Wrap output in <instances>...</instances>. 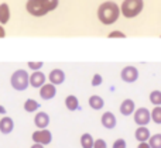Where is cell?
I'll list each match as a JSON object with an SVG mask.
<instances>
[{"mask_svg":"<svg viewBox=\"0 0 161 148\" xmlns=\"http://www.w3.org/2000/svg\"><path fill=\"white\" fill-rule=\"evenodd\" d=\"M134 110H136V104H134V102L131 100V99H126V100H123L122 104H120V113H122L123 116L133 114Z\"/></svg>","mask_w":161,"mask_h":148,"instance_id":"obj_13","label":"cell"},{"mask_svg":"<svg viewBox=\"0 0 161 148\" xmlns=\"http://www.w3.org/2000/svg\"><path fill=\"white\" fill-rule=\"evenodd\" d=\"M120 76H122V79L125 82H127V83H133V82H136L137 79H139V71H137L136 66L129 65V66H125L122 69Z\"/></svg>","mask_w":161,"mask_h":148,"instance_id":"obj_6","label":"cell"},{"mask_svg":"<svg viewBox=\"0 0 161 148\" xmlns=\"http://www.w3.org/2000/svg\"><path fill=\"white\" fill-rule=\"evenodd\" d=\"M126 147H127V144H126V141L123 138H119V140H116L113 143V148H126Z\"/></svg>","mask_w":161,"mask_h":148,"instance_id":"obj_28","label":"cell"},{"mask_svg":"<svg viewBox=\"0 0 161 148\" xmlns=\"http://www.w3.org/2000/svg\"><path fill=\"white\" fill-rule=\"evenodd\" d=\"M28 83L33 87H41L45 83V75L41 71H34L30 76H28Z\"/></svg>","mask_w":161,"mask_h":148,"instance_id":"obj_9","label":"cell"},{"mask_svg":"<svg viewBox=\"0 0 161 148\" xmlns=\"http://www.w3.org/2000/svg\"><path fill=\"white\" fill-rule=\"evenodd\" d=\"M44 8L47 10V13L50 11H54L57 7H58V0H41Z\"/></svg>","mask_w":161,"mask_h":148,"instance_id":"obj_21","label":"cell"},{"mask_svg":"<svg viewBox=\"0 0 161 148\" xmlns=\"http://www.w3.org/2000/svg\"><path fill=\"white\" fill-rule=\"evenodd\" d=\"M116 117H114V114L112 112H106L102 114V126L105 127V129L108 130H112L116 127Z\"/></svg>","mask_w":161,"mask_h":148,"instance_id":"obj_12","label":"cell"},{"mask_svg":"<svg viewBox=\"0 0 161 148\" xmlns=\"http://www.w3.org/2000/svg\"><path fill=\"white\" fill-rule=\"evenodd\" d=\"M136 140L139 143H147L148 138H150V130L146 126H139V129L136 130Z\"/></svg>","mask_w":161,"mask_h":148,"instance_id":"obj_15","label":"cell"},{"mask_svg":"<svg viewBox=\"0 0 161 148\" xmlns=\"http://www.w3.org/2000/svg\"><path fill=\"white\" fill-rule=\"evenodd\" d=\"M25 10L34 17H42L47 14V10L44 8L41 0H27V3H25Z\"/></svg>","mask_w":161,"mask_h":148,"instance_id":"obj_4","label":"cell"},{"mask_svg":"<svg viewBox=\"0 0 161 148\" xmlns=\"http://www.w3.org/2000/svg\"><path fill=\"white\" fill-rule=\"evenodd\" d=\"M120 16V8L114 2H105L97 8V18L106 25L114 24Z\"/></svg>","mask_w":161,"mask_h":148,"instance_id":"obj_1","label":"cell"},{"mask_svg":"<svg viewBox=\"0 0 161 148\" xmlns=\"http://www.w3.org/2000/svg\"><path fill=\"white\" fill-rule=\"evenodd\" d=\"M30 148H44V145H41V144H33V145H31Z\"/></svg>","mask_w":161,"mask_h":148,"instance_id":"obj_32","label":"cell"},{"mask_svg":"<svg viewBox=\"0 0 161 148\" xmlns=\"http://www.w3.org/2000/svg\"><path fill=\"white\" fill-rule=\"evenodd\" d=\"M48 79H50V83L53 85H61L65 81V73L62 69H53L48 75Z\"/></svg>","mask_w":161,"mask_h":148,"instance_id":"obj_11","label":"cell"},{"mask_svg":"<svg viewBox=\"0 0 161 148\" xmlns=\"http://www.w3.org/2000/svg\"><path fill=\"white\" fill-rule=\"evenodd\" d=\"M150 117L156 124H161V106L154 107L153 112L150 113Z\"/></svg>","mask_w":161,"mask_h":148,"instance_id":"obj_23","label":"cell"},{"mask_svg":"<svg viewBox=\"0 0 161 148\" xmlns=\"http://www.w3.org/2000/svg\"><path fill=\"white\" fill-rule=\"evenodd\" d=\"M8 20H10V7L7 3H2L0 4V24H7Z\"/></svg>","mask_w":161,"mask_h":148,"instance_id":"obj_16","label":"cell"},{"mask_svg":"<svg viewBox=\"0 0 161 148\" xmlns=\"http://www.w3.org/2000/svg\"><path fill=\"white\" fill-rule=\"evenodd\" d=\"M137 148H150V145H148V143H140Z\"/></svg>","mask_w":161,"mask_h":148,"instance_id":"obj_31","label":"cell"},{"mask_svg":"<svg viewBox=\"0 0 161 148\" xmlns=\"http://www.w3.org/2000/svg\"><path fill=\"white\" fill-rule=\"evenodd\" d=\"M93 137H92L89 133H85V134L80 135V145L82 148H93Z\"/></svg>","mask_w":161,"mask_h":148,"instance_id":"obj_19","label":"cell"},{"mask_svg":"<svg viewBox=\"0 0 161 148\" xmlns=\"http://www.w3.org/2000/svg\"><path fill=\"white\" fill-rule=\"evenodd\" d=\"M148 145H150V148H161V134L150 135V138H148Z\"/></svg>","mask_w":161,"mask_h":148,"instance_id":"obj_22","label":"cell"},{"mask_svg":"<svg viewBox=\"0 0 161 148\" xmlns=\"http://www.w3.org/2000/svg\"><path fill=\"white\" fill-rule=\"evenodd\" d=\"M65 106H67L68 110H71V112H75V110L79 109V100L76 96L74 95H69L67 96V99H65Z\"/></svg>","mask_w":161,"mask_h":148,"instance_id":"obj_17","label":"cell"},{"mask_svg":"<svg viewBox=\"0 0 161 148\" xmlns=\"http://www.w3.org/2000/svg\"><path fill=\"white\" fill-rule=\"evenodd\" d=\"M93 148H108V145H106L105 140H102V138H97V140L93 143Z\"/></svg>","mask_w":161,"mask_h":148,"instance_id":"obj_29","label":"cell"},{"mask_svg":"<svg viewBox=\"0 0 161 148\" xmlns=\"http://www.w3.org/2000/svg\"><path fill=\"white\" fill-rule=\"evenodd\" d=\"M109 38H126V34L122 31H112L109 34Z\"/></svg>","mask_w":161,"mask_h":148,"instance_id":"obj_27","label":"cell"},{"mask_svg":"<svg viewBox=\"0 0 161 148\" xmlns=\"http://www.w3.org/2000/svg\"><path fill=\"white\" fill-rule=\"evenodd\" d=\"M144 7V2L143 0H125L120 6V13L126 17V18H133V17L139 16L143 11Z\"/></svg>","mask_w":161,"mask_h":148,"instance_id":"obj_2","label":"cell"},{"mask_svg":"<svg viewBox=\"0 0 161 148\" xmlns=\"http://www.w3.org/2000/svg\"><path fill=\"white\" fill-rule=\"evenodd\" d=\"M28 68H30V69H33V71H40L42 68V62H28Z\"/></svg>","mask_w":161,"mask_h":148,"instance_id":"obj_26","label":"cell"},{"mask_svg":"<svg viewBox=\"0 0 161 148\" xmlns=\"http://www.w3.org/2000/svg\"><path fill=\"white\" fill-rule=\"evenodd\" d=\"M150 102L154 106H160L161 104V90H153L150 93Z\"/></svg>","mask_w":161,"mask_h":148,"instance_id":"obj_24","label":"cell"},{"mask_svg":"<svg viewBox=\"0 0 161 148\" xmlns=\"http://www.w3.org/2000/svg\"><path fill=\"white\" fill-rule=\"evenodd\" d=\"M37 109H40V103L37 100H34V99H27V100L24 102V110L27 113H33V112H36Z\"/></svg>","mask_w":161,"mask_h":148,"instance_id":"obj_20","label":"cell"},{"mask_svg":"<svg viewBox=\"0 0 161 148\" xmlns=\"http://www.w3.org/2000/svg\"><path fill=\"white\" fill-rule=\"evenodd\" d=\"M4 37H6V31L3 28V25L0 24V38H4Z\"/></svg>","mask_w":161,"mask_h":148,"instance_id":"obj_30","label":"cell"},{"mask_svg":"<svg viewBox=\"0 0 161 148\" xmlns=\"http://www.w3.org/2000/svg\"><path fill=\"white\" fill-rule=\"evenodd\" d=\"M0 114H6V109L3 106H0Z\"/></svg>","mask_w":161,"mask_h":148,"instance_id":"obj_33","label":"cell"},{"mask_svg":"<svg viewBox=\"0 0 161 148\" xmlns=\"http://www.w3.org/2000/svg\"><path fill=\"white\" fill-rule=\"evenodd\" d=\"M28 72L24 69H17L16 72L11 75L10 78V83L11 86H13V89L19 90V92H23V90H25L28 87Z\"/></svg>","mask_w":161,"mask_h":148,"instance_id":"obj_3","label":"cell"},{"mask_svg":"<svg viewBox=\"0 0 161 148\" xmlns=\"http://www.w3.org/2000/svg\"><path fill=\"white\" fill-rule=\"evenodd\" d=\"M14 129V121L11 117H3L2 120H0V133H3V134H10L11 131H13Z\"/></svg>","mask_w":161,"mask_h":148,"instance_id":"obj_14","label":"cell"},{"mask_svg":"<svg viewBox=\"0 0 161 148\" xmlns=\"http://www.w3.org/2000/svg\"><path fill=\"white\" fill-rule=\"evenodd\" d=\"M31 138H33V141L37 144L48 145V144L53 141V134H51L50 130L42 129V130H38V131H34L33 135H31Z\"/></svg>","mask_w":161,"mask_h":148,"instance_id":"obj_5","label":"cell"},{"mask_svg":"<svg viewBox=\"0 0 161 148\" xmlns=\"http://www.w3.org/2000/svg\"><path fill=\"white\" fill-rule=\"evenodd\" d=\"M134 121L137 123V126H147L151 121L150 112L146 107H140V109L134 110Z\"/></svg>","mask_w":161,"mask_h":148,"instance_id":"obj_7","label":"cell"},{"mask_svg":"<svg viewBox=\"0 0 161 148\" xmlns=\"http://www.w3.org/2000/svg\"><path fill=\"white\" fill-rule=\"evenodd\" d=\"M103 82V78L102 75H99V73H96V75H93V78H92V86H100Z\"/></svg>","mask_w":161,"mask_h":148,"instance_id":"obj_25","label":"cell"},{"mask_svg":"<svg viewBox=\"0 0 161 148\" xmlns=\"http://www.w3.org/2000/svg\"><path fill=\"white\" fill-rule=\"evenodd\" d=\"M57 95V87L53 83H44L41 87H40V96H41L44 100H50V99H54Z\"/></svg>","mask_w":161,"mask_h":148,"instance_id":"obj_8","label":"cell"},{"mask_svg":"<svg viewBox=\"0 0 161 148\" xmlns=\"http://www.w3.org/2000/svg\"><path fill=\"white\" fill-rule=\"evenodd\" d=\"M34 124L38 130H42V129H47L48 124H50V116L47 114L45 112H40L36 114L34 117Z\"/></svg>","mask_w":161,"mask_h":148,"instance_id":"obj_10","label":"cell"},{"mask_svg":"<svg viewBox=\"0 0 161 148\" xmlns=\"http://www.w3.org/2000/svg\"><path fill=\"white\" fill-rule=\"evenodd\" d=\"M89 106H91L93 110H100L103 106H105V102H103V99L100 98V96L93 95L89 98Z\"/></svg>","mask_w":161,"mask_h":148,"instance_id":"obj_18","label":"cell"}]
</instances>
